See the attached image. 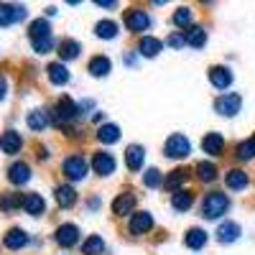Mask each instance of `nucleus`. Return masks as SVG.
Returning <instances> with one entry per match:
<instances>
[{
	"label": "nucleus",
	"mask_w": 255,
	"mask_h": 255,
	"mask_svg": "<svg viewBox=\"0 0 255 255\" xmlns=\"http://www.w3.org/2000/svg\"><path fill=\"white\" fill-rule=\"evenodd\" d=\"M230 209V197L222 194V191H209L204 194V202H202V217L204 220H220L222 215H227Z\"/></svg>",
	"instance_id": "nucleus-1"
},
{
	"label": "nucleus",
	"mask_w": 255,
	"mask_h": 255,
	"mask_svg": "<svg viewBox=\"0 0 255 255\" xmlns=\"http://www.w3.org/2000/svg\"><path fill=\"white\" fill-rule=\"evenodd\" d=\"M191 153V140L184 135V133H174L168 135V140L163 143V156L166 158H174V161H181Z\"/></svg>",
	"instance_id": "nucleus-2"
},
{
	"label": "nucleus",
	"mask_w": 255,
	"mask_h": 255,
	"mask_svg": "<svg viewBox=\"0 0 255 255\" xmlns=\"http://www.w3.org/2000/svg\"><path fill=\"white\" fill-rule=\"evenodd\" d=\"M61 171H64V176H67L69 181H82V179H87L90 163H87V158H84V156L74 153V156H69V158H64Z\"/></svg>",
	"instance_id": "nucleus-3"
},
{
	"label": "nucleus",
	"mask_w": 255,
	"mask_h": 255,
	"mask_svg": "<svg viewBox=\"0 0 255 255\" xmlns=\"http://www.w3.org/2000/svg\"><path fill=\"white\" fill-rule=\"evenodd\" d=\"M125 26H128V31L130 33H143V31H148L153 26V18L148 15L143 8H130V10H125Z\"/></svg>",
	"instance_id": "nucleus-4"
},
{
	"label": "nucleus",
	"mask_w": 255,
	"mask_h": 255,
	"mask_svg": "<svg viewBox=\"0 0 255 255\" xmlns=\"http://www.w3.org/2000/svg\"><path fill=\"white\" fill-rule=\"evenodd\" d=\"M77 118H79V105H74L69 97H61L56 102V110L51 113V123H56V125H67Z\"/></svg>",
	"instance_id": "nucleus-5"
},
{
	"label": "nucleus",
	"mask_w": 255,
	"mask_h": 255,
	"mask_svg": "<svg viewBox=\"0 0 255 255\" xmlns=\"http://www.w3.org/2000/svg\"><path fill=\"white\" fill-rule=\"evenodd\" d=\"M243 108V97L238 92H230V95H220L215 100V110L222 115V118H235Z\"/></svg>",
	"instance_id": "nucleus-6"
},
{
	"label": "nucleus",
	"mask_w": 255,
	"mask_h": 255,
	"mask_svg": "<svg viewBox=\"0 0 255 255\" xmlns=\"http://www.w3.org/2000/svg\"><path fill=\"white\" fill-rule=\"evenodd\" d=\"M28 10L26 5H10V3H0V26L8 28L13 23H18V20H26Z\"/></svg>",
	"instance_id": "nucleus-7"
},
{
	"label": "nucleus",
	"mask_w": 255,
	"mask_h": 255,
	"mask_svg": "<svg viewBox=\"0 0 255 255\" xmlns=\"http://www.w3.org/2000/svg\"><path fill=\"white\" fill-rule=\"evenodd\" d=\"M92 168H95V174H100V176H110V174H115V156L113 153H108V151H97L95 156H92V163H90Z\"/></svg>",
	"instance_id": "nucleus-8"
},
{
	"label": "nucleus",
	"mask_w": 255,
	"mask_h": 255,
	"mask_svg": "<svg viewBox=\"0 0 255 255\" xmlns=\"http://www.w3.org/2000/svg\"><path fill=\"white\" fill-rule=\"evenodd\" d=\"M54 240H56L61 248H74V245L79 243V227H77V225H72V222L59 225V227H56Z\"/></svg>",
	"instance_id": "nucleus-9"
},
{
	"label": "nucleus",
	"mask_w": 255,
	"mask_h": 255,
	"mask_svg": "<svg viewBox=\"0 0 255 255\" xmlns=\"http://www.w3.org/2000/svg\"><path fill=\"white\" fill-rule=\"evenodd\" d=\"M135 204H138V199H135L133 191H123V194H118L115 202H113V215H118V217L130 215V212L135 209Z\"/></svg>",
	"instance_id": "nucleus-10"
},
{
	"label": "nucleus",
	"mask_w": 255,
	"mask_h": 255,
	"mask_svg": "<svg viewBox=\"0 0 255 255\" xmlns=\"http://www.w3.org/2000/svg\"><path fill=\"white\" fill-rule=\"evenodd\" d=\"M8 181L13 186H23L31 181V166L26 161H15L10 168H8Z\"/></svg>",
	"instance_id": "nucleus-11"
},
{
	"label": "nucleus",
	"mask_w": 255,
	"mask_h": 255,
	"mask_svg": "<svg viewBox=\"0 0 255 255\" xmlns=\"http://www.w3.org/2000/svg\"><path fill=\"white\" fill-rule=\"evenodd\" d=\"M145 161V148L133 143V145H128L125 148V166L130 168V171H140V166Z\"/></svg>",
	"instance_id": "nucleus-12"
},
{
	"label": "nucleus",
	"mask_w": 255,
	"mask_h": 255,
	"mask_svg": "<svg viewBox=\"0 0 255 255\" xmlns=\"http://www.w3.org/2000/svg\"><path fill=\"white\" fill-rule=\"evenodd\" d=\"M0 148H3V153L15 156V153H20V148H23V138H20V133H15V130H5L3 135H0Z\"/></svg>",
	"instance_id": "nucleus-13"
},
{
	"label": "nucleus",
	"mask_w": 255,
	"mask_h": 255,
	"mask_svg": "<svg viewBox=\"0 0 255 255\" xmlns=\"http://www.w3.org/2000/svg\"><path fill=\"white\" fill-rule=\"evenodd\" d=\"M20 209H23L26 215H31V217H41L46 212V202H44L41 194H33V191H31V194L23 197V207H20Z\"/></svg>",
	"instance_id": "nucleus-14"
},
{
	"label": "nucleus",
	"mask_w": 255,
	"mask_h": 255,
	"mask_svg": "<svg viewBox=\"0 0 255 255\" xmlns=\"http://www.w3.org/2000/svg\"><path fill=\"white\" fill-rule=\"evenodd\" d=\"M54 197H56V204H59L61 209H72V207L77 204V191H74V186H69V184L56 186V189H54Z\"/></svg>",
	"instance_id": "nucleus-15"
},
{
	"label": "nucleus",
	"mask_w": 255,
	"mask_h": 255,
	"mask_svg": "<svg viewBox=\"0 0 255 255\" xmlns=\"http://www.w3.org/2000/svg\"><path fill=\"white\" fill-rule=\"evenodd\" d=\"M130 232L133 235H145L148 230L153 227V217H151V212H135V215L130 217Z\"/></svg>",
	"instance_id": "nucleus-16"
},
{
	"label": "nucleus",
	"mask_w": 255,
	"mask_h": 255,
	"mask_svg": "<svg viewBox=\"0 0 255 255\" xmlns=\"http://www.w3.org/2000/svg\"><path fill=\"white\" fill-rule=\"evenodd\" d=\"M207 77L212 82V87H217V90H227L232 84V72L227 67H212Z\"/></svg>",
	"instance_id": "nucleus-17"
},
{
	"label": "nucleus",
	"mask_w": 255,
	"mask_h": 255,
	"mask_svg": "<svg viewBox=\"0 0 255 255\" xmlns=\"http://www.w3.org/2000/svg\"><path fill=\"white\" fill-rule=\"evenodd\" d=\"M26 123H28L31 130L41 133V130H46V128L51 125V113L49 110H31L28 118H26Z\"/></svg>",
	"instance_id": "nucleus-18"
},
{
	"label": "nucleus",
	"mask_w": 255,
	"mask_h": 255,
	"mask_svg": "<svg viewBox=\"0 0 255 255\" xmlns=\"http://www.w3.org/2000/svg\"><path fill=\"white\" fill-rule=\"evenodd\" d=\"M3 245H5L8 250H20V248H26V245H28V235H26V232L20 230V227H13V230L5 232Z\"/></svg>",
	"instance_id": "nucleus-19"
},
{
	"label": "nucleus",
	"mask_w": 255,
	"mask_h": 255,
	"mask_svg": "<svg viewBox=\"0 0 255 255\" xmlns=\"http://www.w3.org/2000/svg\"><path fill=\"white\" fill-rule=\"evenodd\" d=\"M46 74H49V82L56 84V87H61V84H67L69 82V69L64 67L61 61H54L46 67Z\"/></svg>",
	"instance_id": "nucleus-20"
},
{
	"label": "nucleus",
	"mask_w": 255,
	"mask_h": 255,
	"mask_svg": "<svg viewBox=\"0 0 255 255\" xmlns=\"http://www.w3.org/2000/svg\"><path fill=\"white\" fill-rule=\"evenodd\" d=\"M28 38L31 41H41V38H51V23L46 18H36L28 26Z\"/></svg>",
	"instance_id": "nucleus-21"
},
{
	"label": "nucleus",
	"mask_w": 255,
	"mask_h": 255,
	"mask_svg": "<svg viewBox=\"0 0 255 255\" xmlns=\"http://www.w3.org/2000/svg\"><path fill=\"white\" fill-rule=\"evenodd\" d=\"M87 69H90L92 77H108V74L113 72V61H110L108 56L100 54V56H92V59H90V67H87Z\"/></svg>",
	"instance_id": "nucleus-22"
},
{
	"label": "nucleus",
	"mask_w": 255,
	"mask_h": 255,
	"mask_svg": "<svg viewBox=\"0 0 255 255\" xmlns=\"http://www.w3.org/2000/svg\"><path fill=\"white\" fill-rule=\"evenodd\" d=\"M202 148H204V153H209V156H222V151H225V138H222L220 133H209V135H204Z\"/></svg>",
	"instance_id": "nucleus-23"
},
{
	"label": "nucleus",
	"mask_w": 255,
	"mask_h": 255,
	"mask_svg": "<svg viewBox=\"0 0 255 255\" xmlns=\"http://www.w3.org/2000/svg\"><path fill=\"white\" fill-rule=\"evenodd\" d=\"M225 184L232 191H243L250 184V176L245 171H240V168H232V171H227V176H225Z\"/></svg>",
	"instance_id": "nucleus-24"
},
{
	"label": "nucleus",
	"mask_w": 255,
	"mask_h": 255,
	"mask_svg": "<svg viewBox=\"0 0 255 255\" xmlns=\"http://www.w3.org/2000/svg\"><path fill=\"white\" fill-rule=\"evenodd\" d=\"M79 51H82L79 41H74V38H64V41H59V59H61V61H72V59H77Z\"/></svg>",
	"instance_id": "nucleus-25"
},
{
	"label": "nucleus",
	"mask_w": 255,
	"mask_h": 255,
	"mask_svg": "<svg viewBox=\"0 0 255 255\" xmlns=\"http://www.w3.org/2000/svg\"><path fill=\"white\" fill-rule=\"evenodd\" d=\"M240 238V225L238 222H222L220 227H217V240L220 243H235Z\"/></svg>",
	"instance_id": "nucleus-26"
},
{
	"label": "nucleus",
	"mask_w": 255,
	"mask_h": 255,
	"mask_svg": "<svg viewBox=\"0 0 255 255\" xmlns=\"http://www.w3.org/2000/svg\"><path fill=\"white\" fill-rule=\"evenodd\" d=\"M184 243H186L189 250H202V248L207 245V232H204L202 227H191V230L186 232Z\"/></svg>",
	"instance_id": "nucleus-27"
},
{
	"label": "nucleus",
	"mask_w": 255,
	"mask_h": 255,
	"mask_svg": "<svg viewBox=\"0 0 255 255\" xmlns=\"http://www.w3.org/2000/svg\"><path fill=\"white\" fill-rule=\"evenodd\" d=\"M161 49H163V44H161L158 38H153V36H145V38H140V46H138L140 56H148V59L158 56V54H161Z\"/></svg>",
	"instance_id": "nucleus-28"
},
{
	"label": "nucleus",
	"mask_w": 255,
	"mask_h": 255,
	"mask_svg": "<svg viewBox=\"0 0 255 255\" xmlns=\"http://www.w3.org/2000/svg\"><path fill=\"white\" fill-rule=\"evenodd\" d=\"M97 140L105 143V145H113L120 140V128L115 123H108V125H102L100 130H97Z\"/></svg>",
	"instance_id": "nucleus-29"
},
{
	"label": "nucleus",
	"mask_w": 255,
	"mask_h": 255,
	"mask_svg": "<svg viewBox=\"0 0 255 255\" xmlns=\"http://www.w3.org/2000/svg\"><path fill=\"white\" fill-rule=\"evenodd\" d=\"M186 179H189V171H186V168H176V171H171V174L166 176L163 186H166L168 191H174V194H176V191H181V184H184Z\"/></svg>",
	"instance_id": "nucleus-30"
},
{
	"label": "nucleus",
	"mask_w": 255,
	"mask_h": 255,
	"mask_svg": "<svg viewBox=\"0 0 255 255\" xmlns=\"http://www.w3.org/2000/svg\"><path fill=\"white\" fill-rule=\"evenodd\" d=\"M191 204H194V194H191V191H186V189L176 191V194L171 197V207H174L176 212H189Z\"/></svg>",
	"instance_id": "nucleus-31"
},
{
	"label": "nucleus",
	"mask_w": 255,
	"mask_h": 255,
	"mask_svg": "<svg viewBox=\"0 0 255 255\" xmlns=\"http://www.w3.org/2000/svg\"><path fill=\"white\" fill-rule=\"evenodd\" d=\"M186 33V46H194V49H202L204 44H207V31L202 28V26H191L189 31H184Z\"/></svg>",
	"instance_id": "nucleus-32"
},
{
	"label": "nucleus",
	"mask_w": 255,
	"mask_h": 255,
	"mask_svg": "<svg viewBox=\"0 0 255 255\" xmlns=\"http://www.w3.org/2000/svg\"><path fill=\"white\" fill-rule=\"evenodd\" d=\"M23 207V197L20 194H15V191H8V194H0V209L3 212H15V209H20Z\"/></svg>",
	"instance_id": "nucleus-33"
},
{
	"label": "nucleus",
	"mask_w": 255,
	"mask_h": 255,
	"mask_svg": "<svg viewBox=\"0 0 255 255\" xmlns=\"http://www.w3.org/2000/svg\"><path fill=\"white\" fill-rule=\"evenodd\" d=\"M194 174H197V179L204 181V184H207V181H215V179H217V166L209 163V161H202V163H197Z\"/></svg>",
	"instance_id": "nucleus-34"
},
{
	"label": "nucleus",
	"mask_w": 255,
	"mask_h": 255,
	"mask_svg": "<svg viewBox=\"0 0 255 255\" xmlns=\"http://www.w3.org/2000/svg\"><path fill=\"white\" fill-rule=\"evenodd\" d=\"M82 253L84 255H102L105 253V240L100 235H90L87 240L82 243Z\"/></svg>",
	"instance_id": "nucleus-35"
},
{
	"label": "nucleus",
	"mask_w": 255,
	"mask_h": 255,
	"mask_svg": "<svg viewBox=\"0 0 255 255\" xmlns=\"http://www.w3.org/2000/svg\"><path fill=\"white\" fill-rule=\"evenodd\" d=\"M95 36L97 38H115L118 36V23L115 20H100L95 26Z\"/></svg>",
	"instance_id": "nucleus-36"
},
{
	"label": "nucleus",
	"mask_w": 255,
	"mask_h": 255,
	"mask_svg": "<svg viewBox=\"0 0 255 255\" xmlns=\"http://www.w3.org/2000/svg\"><path fill=\"white\" fill-rule=\"evenodd\" d=\"M171 20H174L176 28H186V31H189L191 20H194V13H191L189 8H176V13L171 15Z\"/></svg>",
	"instance_id": "nucleus-37"
},
{
	"label": "nucleus",
	"mask_w": 255,
	"mask_h": 255,
	"mask_svg": "<svg viewBox=\"0 0 255 255\" xmlns=\"http://www.w3.org/2000/svg\"><path fill=\"white\" fill-rule=\"evenodd\" d=\"M238 158L240 161H250V158H255V138H248V140H243L240 145H238Z\"/></svg>",
	"instance_id": "nucleus-38"
},
{
	"label": "nucleus",
	"mask_w": 255,
	"mask_h": 255,
	"mask_svg": "<svg viewBox=\"0 0 255 255\" xmlns=\"http://www.w3.org/2000/svg\"><path fill=\"white\" fill-rule=\"evenodd\" d=\"M143 184L148 189H158L161 186V171H158V168H148V171L143 174Z\"/></svg>",
	"instance_id": "nucleus-39"
},
{
	"label": "nucleus",
	"mask_w": 255,
	"mask_h": 255,
	"mask_svg": "<svg viewBox=\"0 0 255 255\" xmlns=\"http://www.w3.org/2000/svg\"><path fill=\"white\" fill-rule=\"evenodd\" d=\"M166 44L171 46V49H184V46H186V33H184V31H174V33H168Z\"/></svg>",
	"instance_id": "nucleus-40"
},
{
	"label": "nucleus",
	"mask_w": 255,
	"mask_h": 255,
	"mask_svg": "<svg viewBox=\"0 0 255 255\" xmlns=\"http://www.w3.org/2000/svg\"><path fill=\"white\" fill-rule=\"evenodd\" d=\"M31 46L36 54H49L54 49V36L51 38H41V41H31Z\"/></svg>",
	"instance_id": "nucleus-41"
},
{
	"label": "nucleus",
	"mask_w": 255,
	"mask_h": 255,
	"mask_svg": "<svg viewBox=\"0 0 255 255\" xmlns=\"http://www.w3.org/2000/svg\"><path fill=\"white\" fill-rule=\"evenodd\" d=\"M92 108H95L92 100H82L79 102V115H87V110H92Z\"/></svg>",
	"instance_id": "nucleus-42"
},
{
	"label": "nucleus",
	"mask_w": 255,
	"mask_h": 255,
	"mask_svg": "<svg viewBox=\"0 0 255 255\" xmlns=\"http://www.w3.org/2000/svg\"><path fill=\"white\" fill-rule=\"evenodd\" d=\"M87 209H90V212H97V209H100V197H90V199H87Z\"/></svg>",
	"instance_id": "nucleus-43"
},
{
	"label": "nucleus",
	"mask_w": 255,
	"mask_h": 255,
	"mask_svg": "<svg viewBox=\"0 0 255 255\" xmlns=\"http://www.w3.org/2000/svg\"><path fill=\"white\" fill-rule=\"evenodd\" d=\"M5 95H8V79L0 77V100H5Z\"/></svg>",
	"instance_id": "nucleus-44"
},
{
	"label": "nucleus",
	"mask_w": 255,
	"mask_h": 255,
	"mask_svg": "<svg viewBox=\"0 0 255 255\" xmlns=\"http://www.w3.org/2000/svg\"><path fill=\"white\" fill-rule=\"evenodd\" d=\"M97 5L100 8H115L118 3H115V0H97Z\"/></svg>",
	"instance_id": "nucleus-45"
},
{
	"label": "nucleus",
	"mask_w": 255,
	"mask_h": 255,
	"mask_svg": "<svg viewBox=\"0 0 255 255\" xmlns=\"http://www.w3.org/2000/svg\"><path fill=\"white\" fill-rule=\"evenodd\" d=\"M123 61L128 64V67H133V64H135V56H133V54H125V56H123Z\"/></svg>",
	"instance_id": "nucleus-46"
},
{
	"label": "nucleus",
	"mask_w": 255,
	"mask_h": 255,
	"mask_svg": "<svg viewBox=\"0 0 255 255\" xmlns=\"http://www.w3.org/2000/svg\"><path fill=\"white\" fill-rule=\"evenodd\" d=\"M38 158H49V151H46V148H38Z\"/></svg>",
	"instance_id": "nucleus-47"
}]
</instances>
